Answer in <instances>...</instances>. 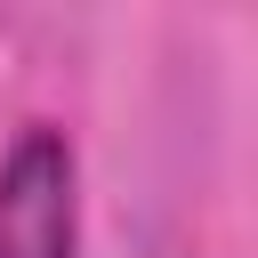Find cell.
<instances>
[{"instance_id":"obj_1","label":"cell","mask_w":258,"mask_h":258,"mask_svg":"<svg viewBox=\"0 0 258 258\" xmlns=\"http://www.w3.org/2000/svg\"><path fill=\"white\" fill-rule=\"evenodd\" d=\"M73 145L32 121L0 161V258H73Z\"/></svg>"}]
</instances>
